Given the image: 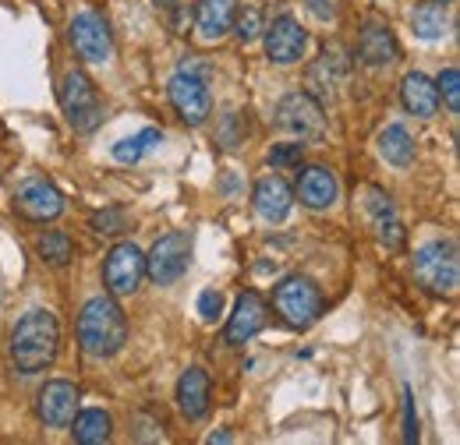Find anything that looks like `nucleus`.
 Segmentation results:
<instances>
[{
  "label": "nucleus",
  "mask_w": 460,
  "mask_h": 445,
  "mask_svg": "<svg viewBox=\"0 0 460 445\" xmlns=\"http://www.w3.org/2000/svg\"><path fill=\"white\" fill-rule=\"evenodd\" d=\"M60 350V326L50 311H29L11 329V364L22 375L47 371Z\"/></svg>",
  "instance_id": "obj_1"
},
{
  "label": "nucleus",
  "mask_w": 460,
  "mask_h": 445,
  "mask_svg": "<svg viewBox=\"0 0 460 445\" xmlns=\"http://www.w3.org/2000/svg\"><path fill=\"white\" fill-rule=\"evenodd\" d=\"M78 343L89 357H114L128 343V322L117 308L114 297H93L85 301L78 315Z\"/></svg>",
  "instance_id": "obj_2"
},
{
  "label": "nucleus",
  "mask_w": 460,
  "mask_h": 445,
  "mask_svg": "<svg viewBox=\"0 0 460 445\" xmlns=\"http://www.w3.org/2000/svg\"><path fill=\"white\" fill-rule=\"evenodd\" d=\"M414 276L425 290L454 297L460 286V262H457V244L454 240H432L425 248H418L414 255Z\"/></svg>",
  "instance_id": "obj_3"
},
{
  "label": "nucleus",
  "mask_w": 460,
  "mask_h": 445,
  "mask_svg": "<svg viewBox=\"0 0 460 445\" xmlns=\"http://www.w3.org/2000/svg\"><path fill=\"white\" fill-rule=\"evenodd\" d=\"M60 107L67 124L78 131V135H89L103 124V103H100V92L93 85V78L85 71H67L64 74V89H60Z\"/></svg>",
  "instance_id": "obj_4"
},
{
  "label": "nucleus",
  "mask_w": 460,
  "mask_h": 445,
  "mask_svg": "<svg viewBox=\"0 0 460 445\" xmlns=\"http://www.w3.org/2000/svg\"><path fill=\"white\" fill-rule=\"evenodd\" d=\"M273 308H277V315L288 322L290 329H308L323 315V293H319V286L312 279L288 276L273 290Z\"/></svg>",
  "instance_id": "obj_5"
},
{
  "label": "nucleus",
  "mask_w": 460,
  "mask_h": 445,
  "mask_svg": "<svg viewBox=\"0 0 460 445\" xmlns=\"http://www.w3.org/2000/svg\"><path fill=\"white\" fill-rule=\"evenodd\" d=\"M188 258H191V237H188V230H173L167 237H160L153 244V251L146 255V276L156 286H171L184 276Z\"/></svg>",
  "instance_id": "obj_6"
},
{
  "label": "nucleus",
  "mask_w": 460,
  "mask_h": 445,
  "mask_svg": "<svg viewBox=\"0 0 460 445\" xmlns=\"http://www.w3.org/2000/svg\"><path fill=\"white\" fill-rule=\"evenodd\" d=\"M142 276H146V255H142L131 240L117 244L114 251L107 255V262H103V283H107V290H111L114 297L135 293Z\"/></svg>",
  "instance_id": "obj_7"
},
{
  "label": "nucleus",
  "mask_w": 460,
  "mask_h": 445,
  "mask_svg": "<svg viewBox=\"0 0 460 445\" xmlns=\"http://www.w3.org/2000/svg\"><path fill=\"white\" fill-rule=\"evenodd\" d=\"M171 103L173 110L181 113V120L184 124H202L209 113H213V100H209V89H206V82L195 74V71H177L171 78Z\"/></svg>",
  "instance_id": "obj_8"
},
{
  "label": "nucleus",
  "mask_w": 460,
  "mask_h": 445,
  "mask_svg": "<svg viewBox=\"0 0 460 445\" xmlns=\"http://www.w3.org/2000/svg\"><path fill=\"white\" fill-rule=\"evenodd\" d=\"M71 43L82 60H93V64H103L114 57V36H111V25L96 14V11H82L75 22H71Z\"/></svg>",
  "instance_id": "obj_9"
},
{
  "label": "nucleus",
  "mask_w": 460,
  "mask_h": 445,
  "mask_svg": "<svg viewBox=\"0 0 460 445\" xmlns=\"http://www.w3.org/2000/svg\"><path fill=\"white\" fill-rule=\"evenodd\" d=\"M14 209H18V216H25V220L50 222L64 213V195H60L50 180L32 177V180H25V184L14 191Z\"/></svg>",
  "instance_id": "obj_10"
},
{
  "label": "nucleus",
  "mask_w": 460,
  "mask_h": 445,
  "mask_svg": "<svg viewBox=\"0 0 460 445\" xmlns=\"http://www.w3.org/2000/svg\"><path fill=\"white\" fill-rule=\"evenodd\" d=\"M277 124L290 131V135H297L301 142L305 138H319L323 135V127H326V120H323V107L308 96V92H290L280 100V107H277Z\"/></svg>",
  "instance_id": "obj_11"
},
{
  "label": "nucleus",
  "mask_w": 460,
  "mask_h": 445,
  "mask_svg": "<svg viewBox=\"0 0 460 445\" xmlns=\"http://www.w3.org/2000/svg\"><path fill=\"white\" fill-rule=\"evenodd\" d=\"M262 36H266V57L273 64H297L308 47V32L290 14H280L270 29H262Z\"/></svg>",
  "instance_id": "obj_12"
},
{
  "label": "nucleus",
  "mask_w": 460,
  "mask_h": 445,
  "mask_svg": "<svg viewBox=\"0 0 460 445\" xmlns=\"http://www.w3.org/2000/svg\"><path fill=\"white\" fill-rule=\"evenodd\" d=\"M36 410H40V421L47 428H67L78 414V389L71 382H47L40 389V399H36Z\"/></svg>",
  "instance_id": "obj_13"
},
{
  "label": "nucleus",
  "mask_w": 460,
  "mask_h": 445,
  "mask_svg": "<svg viewBox=\"0 0 460 445\" xmlns=\"http://www.w3.org/2000/svg\"><path fill=\"white\" fill-rule=\"evenodd\" d=\"M266 326V304H262V297L259 293H241L237 297V304H234V315H230L227 322V343L234 346H241V343H248L252 336L259 333Z\"/></svg>",
  "instance_id": "obj_14"
},
{
  "label": "nucleus",
  "mask_w": 460,
  "mask_h": 445,
  "mask_svg": "<svg viewBox=\"0 0 460 445\" xmlns=\"http://www.w3.org/2000/svg\"><path fill=\"white\" fill-rule=\"evenodd\" d=\"M297 198L301 205L308 209H330L337 198H341V184H337V173L326 167H308L297 180Z\"/></svg>",
  "instance_id": "obj_15"
},
{
  "label": "nucleus",
  "mask_w": 460,
  "mask_h": 445,
  "mask_svg": "<svg viewBox=\"0 0 460 445\" xmlns=\"http://www.w3.org/2000/svg\"><path fill=\"white\" fill-rule=\"evenodd\" d=\"M252 202H255V213L266 222H280V220H288L290 205H294V191L288 188L284 177H262V180L255 184Z\"/></svg>",
  "instance_id": "obj_16"
},
{
  "label": "nucleus",
  "mask_w": 460,
  "mask_h": 445,
  "mask_svg": "<svg viewBox=\"0 0 460 445\" xmlns=\"http://www.w3.org/2000/svg\"><path fill=\"white\" fill-rule=\"evenodd\" d=\"M365 213H368V220H372V230L379 233V240L386 244V248H403V226L397 220V209L390 205V198L379 191V188H368L365 191Z\"/></svg>",
  "instance_id": "obj_17"
},
{
  "label": "nucleus",
  "mask_w": 460,
  "mask_h": 445,
  "mask_svg": "<svg viewBox=\"0 0 460 445\" xmlns=\"http://www.w3.org/2000/svg\"><path fill=\"white\" fill-rule=\"evenodd\" d=\"M177 406L188 421H202L209 414V375L202 368H188L177 382Z\"/></svg>",
  "instance_id": "obj_18"
},
{
  "label": "nucleus",
  "mask_w": 460,
  "mask_h": 445,
  "mask_svg": "<svg viewBox=\"0 0 460 445\" xmlns=\"http://www.w3.org/2000/svg\"><path fill=\"white\" fill-rule=\"evenodd\" d=\"M397 54H401V47H397V39H394L390 25L372 22V25H365V29H361V39H358V57H361L365 64L383 67V64H394V60H397Z\"/></svg>",
  "instance_id": "obj_19"
},
{
  "label": "nucleus",
  "mask_w": 460,
  "mask_h": 445,
  "mask_svg": "<svg viewBox=\"0 0 460 445\" xmlns=\"http://www.w3.org/2000/svg\"><path fill=\"white\" fill-rule=\"evenodd\" d=\"M401 100L407 113L421 117V120H432L439 113V92H436V82H429L421 71L407 74L401 82Z\"/></svg>",
  "instance_id": "obj_20"
},
{
  "label": "nucleus",
  "mask_w": 460,
  "mask_h": 445,
  "mask_svg": "<svg viewBox=\"0 0 460 445\" xmlns=\"http://www.w3.org/2000/svg\"><path fill=\"white\" fill-rule=\"evenodd\" d=\"M234 4L237 0H199L195 7V29L202 39H220L227 36L230 25H234Z\"/></svg>",
  "instance_id": "obj_21"
},
{
  "label": "nucleus",
  "mask_w": 460,
  "mask_h": 445,
  "mask_svg": "<svg viewBox=\"0 0 460 445\" xmlns=\"http://www.w3.org/2000/svg\"><path fill=\"white\" fill-rule=\"evenodd\" d=\"M75 428V442L78 445H103L111 439V414H103V410H82V414H75V421H71Z\"/></svg>",
  "instance_id": "obj_22"
},
{
  "label": "nucleus",
  "mask_w": 460,
  "mask_h": 445,
  "mask_svg": "<svg viewBox=\"0 0 460 445\" xmlns=\"http://www.w3.org/2000/svg\"><path fill=\"white\" fill-rule=\"evenodd\" d=\"M379 156L386 160V163H394V167H411L414 163V138L403 131V127H386L383 135H379Z\"/></svg>",
  "instance_id": "obj_23"
},
{
  "label": "nucleus",
  "mask_w": 460,
  "mask_h": 445,
  "mask_svg": "<svg viewBox=\"0 0 460 445\" xmlns=\"http://www.w3.org/2000/svg\"><path fill=\"white\" fill-rule=\"evenodd\" d=\"M411 25H414V36H421V39H443L447 29H450L447 11H443L439 4H421V7H414Z\"/></svg>",
  "instance_id": "obj_24"
},
{
  "label": "nucleus",
  "mask_w": 460,
  "mask_h": 445,
  "mask_svg": "<svg viewBox=\"0 0 460 445\" xmlns=\"http://www.w3.org/2000/svg\"><path fill=\"white\" fill-rule=\"evenodd\" d=\"M36 251H40V258H43L47 266H58V269H64V266L75 258V244H71V237L60 233V230H47V233L36 240Z\"/></svg>",
  "instance_id": "obj_25"
},
{
  "label": "nucleus",
  "mask_w": 460,
  "mask_h": 445,
  "mask_svg": "<svg viewBox=\"0 0 460 445\" xmlns=\"http://www.w3.org/2000/svg\"><path fill=\"white\" fill-rule=\"evenodd\" d=\"M160 131L156 127H146V131H138L135 138H124V142H117L114 145V160L117 163H138L149 149H156L160 145Z\"/></svg>",
  "instance_id": "obj_26"
},
{
  "label": "nucleus",
  "mask_w": 460,
  "mask_h": 445,
  "mask_svg": "<svg viewBox=\"0 0 460 445\" xmlns=\"http://www.w3.org/2000/svg\"><path fill=\"white\" fill-rule=\"evenodd\" d=\"M436 92H439V100L447 103V110H450V113L460 110V71H457V67H447V71L439 74Z\"/></svg>",
  "instance_id": "obj_27"
},
{
  "label": "nucleus",
  "mask_w": 460,
  "mask_h": 445,
  "mask_svg": "<svg viewBox=\"0 0 460 445\" xmlns=\"http://www.w3.org/2000/svg\"><path fill=\"white\" fill-rule=\"evenodd\" d=\"M230 29L237 32L241 43H255V39L262 36V14H259V7H244L241 18H237Z\"/></svg>",
  "instance_id": "obj_28"
},
{
  "label": "nucleus",
  "mask_w": 460,
  "mask_h": 445,
  "mask_svg": "<svg viewBox=\"0 0 460 445\" xmlns=\"http://www.w3.org/2000/svg\"><path fill=\"white\" fill-rule=\"evenodd\" d=\"M93 230L96 233H107V237H114V233H124L128 230V216H124V209H103V213H96L93 216Z\"/></svg>",
  "instance_id": "obj_29"
},
{
  "label": "nucleus",
  "mask_w": 460,
  "mask_h": 445,
  "mask_svg": "<svg viewBox=\"0 0 460 445\" xmlns=\"http://www.w3.org/2000/svg\"><path fill=\"white\" fill-rule=\"evenodd\" d=\"M220 311H224V293H220V290H206V293H199V315H202L206 322H217Z\"/></svg>",
  "instance_id": "obj_30"
},
{
  "label": "nucleus",
  "mask_w": 460,
  "mask_h": 445,
  "mask_svg": "<svg viewBox=\"0 0 460 445\" xmlns=\"http://www.w3.org/2000/svg\"><path fill=\"white\" fill-rule=\"evenodd\" d=\"M301 156H305V145H277L273 153H270V163L273 167H297L301 163Z\"/></svg>",
  "instance_id": "obj_31"
},
{
  "label": "nucleus",
  "mask_w": 460,
  "mask_h": 445,
  "mask_svg": "<svg viewBox=\"0 0 460 445\" xmlns=\"http://www.w3.org/2000/svg\"><path fill=\"white\" fill-rule=\"evenodd\" d=\"M403 442H418V417H414L411 389H403Z\"/></svg>",
  "instance_id": "obj_32"
},
{
  "label": "nucleus",
  "mask_w": 460,
  "mask_h": 445,
  "mask_svg": "<svg viewBox=\"0 0 460 445\" xmlns=\"http://www.w3.org/2000/svg\"><path fill=\"white\" fill-rule=\"evenodd\" d=\"M305 4H308V11H312L315 18H323V22L337 18V11H341V0H305Z\"/></svg>",
  "instance_id": "obj_33"
},
{
  "label": "nucleus",
  "mask_w": 460,
  "mask_h": 445,
  "mask_svg": "<svg viewBox=\"0 0 460 445\" xmlns=\"http://www.w3.org/2000/svg\"><path fill=\"white\" fill-rule=\"evenodd\" d=\"M234 442V435L230 432H217V435H209V445H227Z\"/></svg>",
  "instance_id": "obj_34"
},
{
  "label": "nucleus",
  "mask_w": 460,
  "mask_h": 445,
  "mask_svg": "<svg viewBox=\"0 0 460 445\" xmlns=\"http://www.w3.org/2000/svg\"><path fill=\"white\" fill-rule=\"evenodd\" d=\"M432 4H450V0H432Z\"/></svg>",
  "instance_id": "obj_35"
}]
</instances>
